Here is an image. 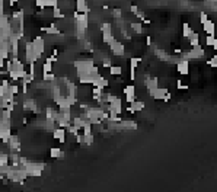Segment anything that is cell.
<instances>
[{
    "mask_svg": "<svg viewBox=\"0 0 217 192\" xmlns=\"http://www.w3.org/2000/svg\"><path fill=\"white\" fill-rule=\"evenodd\" d=\"M32 45H34V49H35V55H37V58H39L42 53H44L45 49V41L42 37H35L32 41Z\"/></svg>",
    "mask_w": 217,
    "mask_h": 192,
    "instance_id": "obj_1",
    "label": "cell"
},
{
    "mask_svg": "<svg viewBox=\"0 0 217 192\" xmlns=\"http://www.w3.org/2000/svg\"><path fill=\"white\" fill-rule=\"evenodd\" d=\"M25 58H26L28 63H35L38 60L37 55H35V49H34L32 42H26V45H25Z\"/></svg>",
    "mask_w": 217,
    "mask_h": 192,
    "instance_id": "obj_2",
    "label": "cell"
},
{
    "mask_svg": "<svg viewBox=\"0 0 217 192\" xmlns=\"http://www.w3.org/2000/svg\"><path fill=\"white\" fill-rule=\"evenodd\" d=\"M109 47H111V51L114 55H118V57H121V55H124V53H125V48H124V45L120 42V41H117V39H114L111 44H109Z\"/></svg>",
    "mask_w": 217,
    "mask_h": 192,
    "instance_id": "obj_3",
    "label": "cell"
},
{
    "mask_svg": "<svg viewBox=\"0 0 217 192\" xmlns=\"http://www.w3.org/2000/svg\"><path fill=\"white\" fill-rule=\"evenodd\" d=\"M176 70H178L179 74H182V76H187L189 73V61L182 58V60H179L176 63Z\"/></svg>",
    "mask_w": 217,
    "mask_h": 192,
    "instance_id": "obj_4",
    "label": "cell"
},
{
    "mask_svg": "<svg viewBox=\"0 0 217 192\" xmlns=\"http://www.w3.org/2000/svg\"><path fill=\"white\" fill-rule=\"evenodd\" d=\"M124 95H125V100L128 102V105L136 100V88L133 84H128L124 88Z\"/></svg>",
    "mask_w": 217,
    "mask_h": 192,
    "instance_id": "obj_5",
    "label": "cell"
},
{
    "mask_svg": "<svg viewBox=\"0 0 217 192\" xmlns=\"http://www.w3.org/2000/svg\"><path fill=\"white\" fill-rule=\"evenodd\" d=\"M149 93H150V96L153 99H157V100H163V98H165V95L168 93V89L166 88H156L153 89V90H149Z\"/></svg>",
    "mask_w": 217,
    "mask_h": 192,
    "instance_id": "obj_6",
    "label": "cell"
},
{
    "mask_svg": "<svg viewBox=\"0 0 217 192\" xmlns=\"http://www.w3.org/2000/svg\"><path fill=\"white\" fill-rule=\"evenodd\" d=\"M53 137L56 138V140H58L60 143H64V141H66V128H63V127H57V128H54Z\"/></svg>",
    "mask_w": 217,
    "mask_h": 192,
    "instance_id": "obj_7",
    "label": "cell"
},
{
    "mask_svg": "<svg viewBox=\"0 0 217 192\" xmlns=\"http://www.w3.org/2000/svg\"><path fill=\"white\" fill-rule=\"evenodd\" d=\"M92 84H93L95 88H101V89H105L109 86V82L106 80L105 77H102L101 74H98V76L93 79V82H92Z\"/></svg>",
    "mask_w": 217,
    "mask_h": 192,
    "instance_id": "obj_8",
    "label": "cell"
},
{
    "mask_svg": "<svg viewBox=\"0 0 217 192\" xmlns=\"http://www.w3.org/2000/svg\"><path fill=\"white\" fill-rule=\"evenodd\" d=\"M76 9H77L79 13H89V6L86 3V0H76Z\"/></svg>",
    "mask_w": 217,
    "mask_h": 192,
    "instance_id": "obj_9",
    "label": "cell"
},
{
    "mask_svg": "<svg viewBox=\"0 0 217 192\" xmlns=\"http://www.w3.org/2000/svg\"><path fill=\"white\" fill-rule=\"evenodd\" d=\"M41 31L45 32L47 35H60V29L56 28V23H51L50 26H42Z\"/></svg>",
    "mask_w": 217,
    "mask_h": 192,
    "instance_id": "obj_10",
    "label": "cell"
},
{
    "mask_svg": "<svg viewBox=\"0 0 217 192\" xmlns=\"http://www.w3.org/2000/svg\"><path fill=\"white\" fill-rule=\"evenodd\" d=\"M12 137V128H3L0 130V140L3 143H9V138Z\"/></svg>",
    "mask_w": 217,
    "mask_h": 192,
    "instance_id": "obj_11",
    "label": "cell"
},
{
    "mask_svg": "<svg viewBox=\"0 0 217 192\" xmlns=\"http://www.w3.org/2000/svg\"><path fill=\"white\" fill-rule=\"evenodd\" d=\"M23 109L37 112V102H35V99H28L26 102H23Z\"/></svg>",
    "mask_w": 217,
    "mask_h": 192,
    "instance_id": "obj_12",
    "label": "cell"
},
{
    "mask_svg": "<svg viewBox=\"0 0 217 192\" xmlns=\"http://www.w3.org/2000/svg\"><path fill=\"white\" fill-rule=\"evenodd\" d=\"M203 29H204V32L207 33V35H214V23L208 19L207 22L203 23Z\"/></svg>",
    "mask_w": 217,
    "mask_h": 192,
    "instance_id": "obj_13",
    "label": "cell"
},
{
    "mask_svg": "<svg viewBox=\"0 0 217 192\" xmlns=\"http://www.w3.org/2000/svg\"><path fill=\"white\" fill-rule=\"evenodd\" d=\"M9 144H10V148L13 151H19V148H21V143H19V138L16 135H12L9 138Z\"/></svg>",
    "mask_w": 217,
    "mask_h": 192,
    "instance_id": "obj_14",
    "label": "cell"
},
{
    "mask_svg": "<svg viewBox=\"0 0 217 192\" xmlns=\"http://www.w3.org/2000/svg\"><path fill=\"white\" fill-rule=\"evenodd\" d=\"M50 156L53 157V159H63V157H64V153H63L61 148L53 147V148L50 150Z\"/></svg>",
    "mask_w": 217,
    "mask_h": 192,
    "instance_id": "obj_15",
    "label": "cell"
},
{
    "mask_svg": "<svg viewBox=\"0 0 217 192\" xmlns=\"http://www.w3.org/2000/svg\"><path fill=\"white\" fill-rule=\"evenodd\" d=\"M146 88H147V90H153V89L159 88L157 79H156V77H153V79H147V80H146Z\"/></svg>",
    "mask_w": 217,
    "mask_h": 192,
    "instance_id": "obj_16",
    "label": "cell"
},
{
    "mask_svg": "<svg viewBox=\"0 0 217 192\" xmlns=\"http://www.w3.org/2000/svg\"><path fill=\"white\" fill-rule=\"evenodd\" d=\"M206 44H207V47H211V48L216 49V48H217L216 37H214V35H207V38H206Z\"/></svg>",
    "mask_w": 217,
    "mask_h": 192,
    "instance_id": "obj_17",
    "label": "cell"
},
{
    "mask_svg": "<svg viewBox=\"0 0 217 192\" xmlns=\"http://www.w3.org/2000/svg\"><path fill=\"white\" fill-rule=\"evenodd\" d=\"M53 18H56V19H64L66 15L61 12V9L58 7V6H54L53 7Z\"/></svg>",
    "mask_w": 217,
    "mask_h": 192,
    "instance_id": "obj_18",
    "label": "cell"
},
{
    "mask_svg": "<svg viewBox=\"0 0 217 192\" xmlns=\"http://www.w3.org/2000/svg\"><path fill=\"white\" fill-rule=\"evenodd\" d=\"M109 74H111V76H121V74H123V67L121 66H111L109 67Z\"/></svg>",
    "mask_w": 217,
    "mask_h": 192,
    "instance_id": "obj_19",
    "label": "cell"
},
{
    "mask_svg": "<svg viewBox=\"0 0 217 192\" xmlns=\"http://www.w3.org/2000/svg\"><path fill=\"white\" fill-rule=\"evenodd\" d=\"M130 105H131V108H133L136 112L144 109V102H143V100H134V102H131Z\"/></svg>",
    "mask_w": 217,
    "mask_h": 192,
    "instance_id": "obj_20",
    "label": "cell"
},
{
    "mask_svg": "<svg viewBox=\"0 0 217 192\" xmlns=\"http://www.w3.org/2000/svg\"><path fill=\"white\" fill-rule=\"evenodd\" d=\"M192 32H194V31H192V28L189 26L188 23H184V25H182V35H184L185 38H189V35Z\"/></svg>",
    "mask_w": 217,
    "mask_h": 192,
    "instance_id": "obj_21",
    "label": "cell"
},
{
    "mask_svg": "<svg viewBox=\"0 0 217 192\" xmlns=\"http://www.w3.org/2000/svg\"><path fill=\"white\" fill-rule=\"evenodd\" d=\"M102 90H104V89L95 88V86H93V89H92V95H93V99H95V100H98V102L101 100V96H102Z\"/></svg>",
    "mask_w": 217,
    "mask_h": 192,
    "instance_id": "obj_22",
    "label": "cell"
},
{
    "mask_svg": "<svg viewBox=\"0 0 217 192\" xmlns=\"http://www.w3.org/2000/svg\"><path fill=\"white\" fill-rule=\"evenodd\" d=\"M9 159H10L9 154L0 153V166H7L9 165Z\"/></svg>",
    "mask_w": 217,
    "mask_h": 192,
    "instance_id": "obj_23",
    "label": "cell"
},
{
    "mask_svg": "<svg viewBox=\"0 0 217 192\" xmlns=\"http://www.w3.org/2000/svg\"><path fill=\"white\" fill-rule=\"evenodd\" d=\"M102 39H104V42H105V44H108V45H109V44H111V42H112V41H114V39H115V38H114V35H112V32H109V33L106 32V33H102Z\"/></svg>",
    "mask_w": 217,
    "mask_h": 192,
    "instance_id": "obj_24",
    "label": "cell"
},
{
    "mask_svg": "<svg viewBox=\"0 0 217 192\" xmlns=\"http://www.w3.org/2000/svg\"><path fill=\"white\" fill-rule=\"evenodd\" d=\"M101 31H102V33H109L112 32V25L109 22H104L102 25H101Z\"/></svg>",
    "mask_w": 217,
    "mask_h": 192,
    "instance_id": "obj_25",
    "label": "cell"
},
{
    "mask_svg": "<svg viewBox=\"0 0 217 192\" xmlns=\"http://www.w3.org/2000/svg\"><path fill=\"white\" fill-rule=\"evenodd\" d=\"M42 72L44 73H51L53 72V63L48 60H45V63L42 64Z\"/></svg>",
    "mask_w": 217,
    "mask_h": 192,
    "instance_id": "obj_26",
    "label": "cell"
},
{
    "mask_svg": "<svg viewBox=\"0 0 217 192\" xmlns=\"http://www.w3.org/2000/svg\"><path fill=\"white\" fill-rule=\"evenodd\" d=\"M42 80H44V82H54V80H56V76L53 74V72L44 73V74H42Z\"/></svg>",
    "mask_w": 217,
    "mask_h": 192,
    "instance_id": "obj_27",
    "label": "cell"
},
{
    "mask_svg": "<svg viewBox=\"0 0 217 192\" xmlns=\"http://www.w3.org/2000/svg\"><path fill=\"white\" fill-rule=\"evenodd\" d=\"M66 132H70V134H73V135H77L79 130L74 125H73V124H69V125L66 127Z\"/></svg>",
    "mask_w": 217,
    "mask_h": 192,
    "instance_id": "obj_28",
    "label": "cell"
},
{
    "mask_svg": "<svg viewBox=\"0 0 217 192\" xmlns=\"http://www.w3.org/2000/svg\"><path fill=\"white\" fill-rule=\"evenodd\" d=\"M140 61H141V58H137V57L130 58V69H137V66L140 64Z\"/></svg>",
    "mask_w": 217,
    "mask_h": 192,
    "instance_id": "obj_29",
    "label": "cell"
},
{
    "mask_svg": "<svg viewBox=\"0 0 217 192\" xmlns=\"http://www.w3.org/2000/svg\"><path fill=\"white\" fill-rule=\"evenodd\" d=\"M130 25H131V28L134 29V32H136V33H141V32H143L141 23H139V22H133V23H130Z\"/></svg>",
    "mask_w": 217,
    "mask_h": 192,
    "instance_id": "obj_30",
    "label": "cell"
},
{
    "mask_svg": "<svg viewBox=\"0 0 217 192\" xmlns=\"http://www.w3.org/2000/svg\"><path fill=\"white\" fill-rule=\"evenodd\" d=\"M92 143H93V134L83 135V141H82V144H92Z\"/></svg>",
    "mask_w": 217,
    "mask_h": 192,
    "instance_id": "obj_31",
    "label": "cell"
},
{
    "mask_svg": "<svg viewBox=\"0 0 217 192\" xmlns=\"http://www.w3.org/2000/svg\"><path fill=\"white\" fill-rule=\"evenodd\" d=\"M9 92H10L12 95H15V96H16V95L19 93V86H18V84H12V83H10V86H9Z\"/></svg>",
    "mask_w": 217,
    "mask_h": 192,
    "instance_id": "obj_32",
    "label": "cell"
},
{
    "mask_svg": "<svg viewBox=\"0 0 217 192\" xmlns=\"http://www.w3.org/2000/svg\"><path fill=\"white\" fill-rule=\"evenodd\" d=\"M112 16L115 18V19H121L123 10H121V9H112Z\"/></svg>",
    "mask_w": 217,
    "mask_h": 192,
    "instance_id": "obj_33",
    "label": "cell"
},
{
    "mask_svg": "<svg viewBox=\"0 0 217 192\" xmlns=\"http://www.w3.org/2000/svg\"><path fill=\"white\" fill-rule=\"evenodd\" d=\"M44 5H45V7H47V6L54 7V6L58 5V0H44Z\"/></svg>",
    "mask_w": 217,
    "mask_h": 192,
    "instance_id": "obj_34",
    "label": "cell"
},
{
    "mask_svg": "<svg viewBox=\"0 0 217 192\" xmlns=\"http://www.w3.org/2000/svg\"><path fill=\"white\" fill-rule=\"evenodd\" d=\"M208 66L213 67V69H216V67H217V57H216V55L211 57V58L208 60Z\"/></svg>",
    "mask_w": 217,
    "mask_h": 192,
    "instance_id": "obj_35",
    "label": "cell"
},
{
    "mask_svg": "<svg viewBox=\"0 0 217 192\" xmlns=\"http://www.w3.org/2000/svg\"><path fill=\"white\" fill-rule=\"evenodd\" d=\"M189 45H191V47L200 45V38H189Z\"/></svg>",
    "mask_w": 217,
    "mask_h": 192,
    "instance_id": "obj_36",
    "label": "cell"
},
{
    "mask_svg": "<svg viewBox=\"0 0 217 192\" xmlns=\"http://www.w3.org/2000/svg\"><path fill=\"white\" fill-rule=\"evenodd\" d=\"M208 21V16H207V13L206 12H201V15H200V23L203 25L204 22H207Z\"/></svg>",
    "mask_w": 217,
    "mask_h": 192,
    "instance_id": "obj_37",
    "label": "cell"
},
{
    "mask_svg": "<svg viewBox=\"0 0 217 192\" xmlns=\"http://www.w3.org/2000/svg\"><path fill=\"white\" fill-rule=\"evenodd\" d=\"M176 88L187 90V89H188V84H184V83H182V80H176Z\"/></svg>",
    "mask_w": 217,
    "mask_h": 192,
    "instance_id": "obj_38",
    "label": "cell"
},
{
    "mask_svg": "<svg viewBox=\"0 0 217 192\" xmlns=\"http://www.w3.org/2000/svg\"><path fill=\"white\" fill-rule=\"evenodd\" d=\"M134 15H136V16L139 18L140 21H143V19H146V16H144V13H143V12L140 10V9H139V10H137V12H136V13H134Z\"/></svg>",
    "mask_w": 217,
    "mask_h": 192,
    "instance_id": "obj_39",
    "label": "cell"
},
{
    "mask_svg": "<svg viewBox=\"0 0 217 192\" xmlns=\"http://www.w3.org/2000/svg\"><path fill=\"white\" fill-rule=\"evenodd\" d=\"M35 6H38L39 9H44V7H45L44 0H35Z\"/></svg>",
    "mask_w": 217,
    "mask_h": 192,
    "instance_id": "obj_40",
    "label": "cell"
},
{
    "mask_svg": "<svg viewBox=\"0 0 217 192\" xmlns=\"http://www.w3.org/2000/svg\"><path fill=\"white\" fill-rule=\"evenodd\" d=\"M112 64H111V58H105L104 60V67H106V69H109Z\"/></svg>",
    "mask_w": 217,
    "mask_h": 192,
    "instance_id": "obj_41",
    "label": "cell"
},
{
    "mask_svg": "<svg viewBox=\"0 0 217 192\" xmlns=\"http://www.w3.org/2000/svg\"><path fill=\"white\" fill-rule=\"evenodd\" d=\"M47 60H48V61H51V63H56V61L58 60V58H57L56 55H51V57H48V58H47Z\"/></svg>",
    "mask_w": 217,
    "mask_h": 192,
    "instance_id": "obj_42",
    "label": "cell"
},
{
    "mask_svg": "<svg viewBox=\"0 0 217 192\" xmlns=\"http://www.w3.org/2000/svg\"><path fill=\"white\" fill-rule=\"evenodd\" d=\"M169 100H171V93L168 92V93L165 95V98H163V102H169Z\"/></svg>",
    "mask_w": 217,
    "mask_h": 192,
    "instance_id": "obj_43",
    "label": "cell"
},
{
    "mask_svg": "<svg viewBox=\"0 0 217 192\" xmlns=\"http://www.w3.org/2000/svg\"><path fill=\"white\" fill-rule=\"evenodd\" d=\"M146 44L152 45V35H147V38H146Z\"/></svg>",
    "mask_w": 217,
    "mask_h": 192,
    "instance_id": "obj_44",
    "label": "cell"
},
{
    "mask_svg": "<svg viewBox=\"0 0 217 192\" xmlns=\"http://www.w3.org/2000/svg\"><path fill=\"white\" fill-rule=\"evenodd\" d=\"M127 112H130V114H136V111L131 108V105H128L127 106Z\"/></svg>",
    "mask_w": 217,
    "mask_h": 192,
    "instance_id": "obj_45",
    "label": "cell"
},
{
    "mask_svg": "<svg viewBox=\"0 0 217 192\" xmlns=\"http://www.w3.org/2000/svg\"><path fill=\"white\" fill-rule=\"evenodd\" d=\"M130 10L133 12V13H136V12L139 10V7H137V6H131V7H130Z\"/></svg>",
    "mask_w": 217,
    "mask_h": 192,
    "instance_id": "obj_46",
    "label": "cell"
},
{
    "mask_svg": "<svg viewBox=\"0 0 217 192\" xmlns=\"http://www.w3.org/2000/svg\"><path fill=\"white\" fill-rule=\"evenodd\" d=\"M18 2H19V0H9V5H10V6H15Z\"/></svg>",
    "mask_w": 217,
    "mask_h": 192,
    "instance_id": "obj_47",
    "label": "cell"
},
{
    "mask_svg": "<svg viewBox=\"0 0 217 192\" xmlns=\"http://www.w3.org/2000/svg\"><path fill=\"white\" fill-rule=\"evenodd\" d=\"M3 66H5V58H2V57H0V69H2Z\"/></svg>",
    "mask_w": 217,
    "mask_h": 192,
    "instance_id": "obj_48",
    "label": "cell"
}]
</instances>
